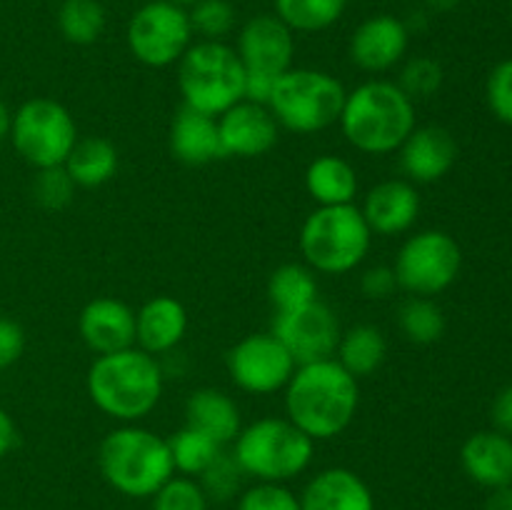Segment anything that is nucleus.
I'll list each match as a JSON object with an SVG mask.
<instances>
[{
	"instance_id": "obj_16",
	"label": "nucleus",
	"mask_w": 512,
	"mask_h": 510,
	"mask_svg": "<svg viewBox=\"0 0 512 510\" xmlns=\"http://www.w3.org/2000/svg\"><path fill=\"white\" fill-rule=\"evenodd\" d=\"M410 30L400 18L388 13L370 15L350 35V60L365 73H388L405 60Z\"/></svg>"
},
{
	"instance_id": "obj_46",
	"label": "nucleus",
	"mask_w": 512,
	"mask_h": 510,
	"mask_svg": "<svg viewBox=\"0 0 512 510\" xmlns=\"http://www.w3.org/2000/svg\"><path fill=\"white\" fill-rule=\"evenodd\" d=\"M425 5L430 10H435V13H448V10L458 8L460 0H425Z\"/></svg>"
},
{
	"instance_id": "obj_20",
	"label": "nucleus",
	"mask_w": 512,
	"mask_h": 510,
	"mask_svg": "<svg viewBox=\"0 0 512 510\" xmlns=\"http://www.w3.org/2000/svg\"><path fill=\"white\" fill-rule=\"evenodd\" d=\"M188 333V310L173 295H153L135 313V345L145 353L168 355Z\"/></svg>"
},
{
	"instance_id": "obj_14",
	"label": "nucleus",
	"mask_w": 512,
	"mask_h": 510,
	"mask_svg": "<svg viewBox=\"0 0 512 510\" xmlns=\"http://www.w3.org/2000/svg\"><path fill=\"white\" fill-rule=\"evenodd\" d=\"M235 53L245 73L280 78L293 68L295 33L275 13L255 15L240 28Z\"/></svg>"
},
{
	"instance_id": "obj_19",
	"label": "nucleus",
	"mask_w": 512,
	"mask_h": 510,
	"mask_svg": "<svg viewBox=\"0 0 512 510\" xmlns=\"http://www.w3.org/2000/svg\"><path fill=\"white\" fill-rule=\"evenodd\" d=\"M78 333L95 355L135 345V310L118 298H93L78 315Z\"/></svg>"
},
{
	"instance_id": "obj_25",
	"label": "nucleus",
	"mask_w": 512,
	"mask_h": 510,
	"mask_svg": "<svg viewBox=\"0 0 512 510\" xmlns=\"http://www.w3.org/2000/svg\"><path fill=\"white\" fill-rule=\"evenodd\" d=\"M358 188V170L340 155H318L305 168V190L313 198V203H318V208H325V205H353Z\"/></svg>"
},
{
	"instance_id": "obj_5",
	"label": "nucleus",
	"mask_w": 512,
	"mask_h": 510,
	"mask_svg": "<svg viewBox=\"0 0 512 510\" xmlns=\"http://www.w3.org/2000/svg\"><path fill=\"white\" fill-rule=\"evenodd\" d=\"M300 253L318 275H348L365 263L373 233L358 205L315 208L300 225Z\"/></svg>"
},
{
	"instance_id": "obj_35",
	"label": "nucleus",
	"mask_w": 512,
	"mask_h": 510,
	"mask_svg": "<svg viewBox=\"0 0 512 510\" xmlns=\"http://www.w3.org/2000/svg\"><path fill=\"white\" fill-rule=\"evenodd\" d=\"M245 473L240 470L238 460L233 458V453H225L220 450L218 458L203 470L200 478H195L200 483V488L205 490L208 500H218V503H225V500L235 498L240 493V485H243Z\"/></svg>"
},
{
	"instance_id": "obj_18",
	"label": "nucleus",
	"mask_w": 512,
	"mask_h": 510,
	"mask_svg": "<svg viewBox=\"0 0 512 510\" xmlns=\"http://www.w3.org/2000/svg\"><path fill=\"white\" fill-rule=\"evenodd\" d=\"M370 233L395 238L413 230L420 215V193L410 180L390 178L373 185L360 205Z\"/></svg>"
},
{
	"instance_id": "obj_2",
	"label": "nucleus",
	"mask_w": 512,
	"mask_h": 510,
	"mask_svg": "<svg viewBox=\"0 0 512 510\" xmlns=\"http://www.w3.org/2000/svg\"><path fill=\"white\" fill-rule=\"evenodd\" d=\"M165 388V368L138 345L95 355L85 375V390L95 408L123 423H140L158 408Z\"/></svg>"
},
{
	"instance_id": "obj_39",
	"label": "nucleus",
	"mask_w": 512,
	"mask_h": 510,
	"mask_svg": "<svg viewBox=\"0 0 512 510\" xmlns=\"http://www.w3.org/2000/svg\"><path fill=\"white\" fill-rule=\"evenodd\" d=\"M485 98L488 108L500 123L512 125V58L500 60L488 75L485 83Z\"/></svg>"
},
{
	"instance_id": "obj_15",
	"label": "nucleus",
	"mask_w": 512,
	"mask_h": 510,
	"mask_svg": "<svg viewBox=\"0 0 512 510\" xmlns=\"http://www.w3.org/2000/svg\"><path fill=\"white\" fill-rule=\"evenodd\" d=\"M225 158H263L278 145L280 125L268 105L240 100L218 118Z\"/></svg>"
},
{
	"instance_id": "obj_47",
	"label": "nucleus",
	"mask_w": 512,
	"mask_h": 510,
	"mask_svg": "<svg viewBox=\"0 0 512 510\" xmlns=\"http://www.w3.org/2000/svg\"><path fill=\"white\" fill-rule=\"evenodd\" d=\"M168 3H173V5H180V8H193L195 3H198V0H168Z\"/></svg>"
},
{
	"instance_id": "obj_34",
	"label": "nucleus",
	"mask_w": 512,
	"mask_h": 510,
	"mask_svg": "<svg viewBox=\"0 0 512 510\" xmlns=\"http://www.w3.org/2000/svg\"><path fill=\"white\" fill-rule=\"evenodd\" d=\"M75 190H78V185L70 180L68 170H65L63 165L35 170L33 185H30L33 200L45 210L68 208L75 198Z\"/></svg>"
},
{
	"instance_id": "obj_33",
	"label": "nucleus",
	"mask_w": 512,
	"mask_h": 510,
	"mask_svg": "<svg viewBox=\"0 0 512 510\" xmlns=\"http://www.w3.org/2000/svg\"><path fill=\"white\" fill-rule=\"evenodd\" d=\"M443 65L435 58H428V55H418V58H410L408 63L400 70V78L395 80L398 88L408 95L413 103L418 100H428L443 88Z\"/></svg>"
},
{
	"instance_id": "obj_21",
	"label": "nucleus",
	"mask_w": 512,
	"mask_h": 510,
	"mask_svg": "<svg viewBox=\"0 0 512 510\" xmlns=\"http://www.w3.org/2000/svg\"><path fill=\"white\" fill-rule=\"evenodd\" d=\"M303 510H378L370 485L350 468H325L300 493Z\"/></svg>"
},
{
	"instance_id": "obj_40",
	"label": "nucleus",
	"mask_w": 512,
	"mask_h": 510,
	"mask_svg": "<svg viewBox=\"0 0 512 510\" xmlns=\"http://www.w3.org/2000/svg\"><path fill=\"white\" fill-rule=\"evenodd\" d=\"M25 353V330L18 320L0 315V370L13 368Z\"/></svg>"
},
{
	"instance_id": "obj_7",
	"label": "nucleus",
	"mask_w": 512,
	"mask_h": 510,
	"mask_svg": "<svg viewBox=\"0 0 512 510\" xmlns=\"http://www.w3.org/2000/svg\"><path fill=\"white\" fill-rule=\"evenodd\" d=\"M178 88L183 105L220 118L245 100V68L223 40H200L178 60Z\"/></svg>"
},
{
	"instance_id": "obj_27",
	"label": "nucleus",
	"mask_w": 512,
	"mask_h": 510,
	"mask_svg": "<svg viewBox=\"0 0 512 510\" xmlns=\"http://www.w3.org/2000/svg\"><path fill=\"white\" fill-rule=\"evenodd\" d=\"M385 358H388V340H385L383 330L368 323L343 330L338 350H335V360L358 380L378 373Z\"/></svg>"
},
{
	"instance_id": "obj_11",
	"label": "nucleus",
	"mask_w": 512,
	"mask_h": 510,
	"mask_svg": "<svg viewBox=\"0 0 512 510\" xmlns=\"http://www.w3.org/2000/svg\"><path fill=\"white\" fill-rule=\"evenodd\" d=\"M193 35L188 10L168 0H150L128 20L125 43L145 68H170L193 45Z\"/></svg>"
},
{
	"instance_id": "obj_17",
	"label": "nucleus",
	"mask_w": 512,
	"mask_h": 510,
	"mask_svg": "<svg viewBox=\"0 0 512 510\" xmlns=\"http://www.w3.org/2000/svg\"><path fill=\"white\" fill-rule=\"evenodd\" d=\"M400 170L413 185H430L443 180L458 160V143L443 125L415 128L398 148Z\"/></svg>"
},
{
	"instance_id": "obj_44",
	"label": "nucleus",
	"mask_w": 512,
	"mask_h": 510,
	"mask_svg": "<svg viewBox=\"0 0 512 510\" xmlns=\"http://www.w3.org/2000/svg\"><path fill=\"white\" fill-rule=\"evenodd\" d=\"M485 510H512V485L490 490L488 500H485Z\"/></svg>"
},
{
	"instance_id": "obj_29",
	"label": "nucleus",
	"mask_w": 512,
	"mask_h": 510,
	"mask_svg": "<svg viewBox=\"0 0 512 510\" xmlns=\"http://www.w3.org/2000/svg\"><path fill=\"white\" fill-rule=\"evenodd\" d=\"M398 328L415 345H433L445 335V313L435 298L408 295L398 305Z\"/></svg>"
},
{
	"instance_id": "obj_45",
	"label": "nucleus",
	"mask_w": 512,
	"mask_h": 510,
	"mask_svg": "<svg viewBox=\"0 0 512 510\" xmlns=\"http://www.w3.org/2000/svg\"><path fill=\"white\" fill-rule=\"evenodd\" d=\"M10 123H13V113H10V108L5 105V100L0 98V145H3L5 140H10Z\"/></svg>"
},
{
	"instance_id": "obj_32",
	"label": "nucleus",
	"mask_w": 512,
	"mask_h": 510,
	"mask_svg": "<svg viewBox=\"0 0 512 510\" xmlns=\"http://www.w3.org/2000/svg\"><path fill=\"white\" fill-rule=\"evenodd\" d=\"M58 30L68 43L93 45L105 30L103 0H63L58 8Z\"/></svg>"
},
{
	"instance_id": "obj_42",
	"label": "nucleus",
	"mask_w": 512,
	"mask_h": 510,
	"mask_svg": "<svg viewBox=\"0 0 512 510\" xmlns=\"http://www.w3.org/2000/svg\"><path fill=\"white\" fill-rule=\"evenodd\" d=\"M490 418H493L495 430L510 435L512 438V383L505 385L493 400V410H490Z\"/></svg>"
},
{
	"instance_id": "obj_13",
	"label": "nucleus",
	"mask_w": 512,
	"mask_h": 510,
	"mask_svg": "<svg viewBox=\"0 0 512 510\" xmlns=\"http://www.w3.org/2000/svg\"><path fill=\"white\" fill-rule=\"evenodd\" d=\"M270 333L285 345L298 365L335 358L340 343V320L323 300H313L285 313H273Z\"/></svg>"
},
{
	"instance_id": "obj_22",
	"label": "nucleus",
	"mask_w": 512,
	"mask_h": 510,
	"mask_svg": "<svg viewBox=\"0 0 512 510\" xmlns=\"http://www.w3.org/2000/svg\"><path fill=\"white\" fill-rule=\"evenodd\" d=\"M460 465L473 483L488 490L512 485V438L500 430L473 433L460 448Z\"/></svg>"
},
{
	"instance_id": "obj_4",
	"label": "nucleus",
	"mask_w": 512,
	"mask_h": 510,
	"mask_svg": "<svg viewBox=\"0 0 512 510\" xmlns=\"http://www.w3.org/2000/svg\"><path fill=\"white\" fill-rule=\"evenodd\" d=\"M98 468L125 498H153L175 475L168 440L138 423L118 425L100 440Z\"/></svg>"
},
{
	"instance_id": "obj_8",
	"label": "nucleus",
	"mask_w": 512,
	"mask_h": 510,
	"mask_svg": "<svg viewBox=\"0 0 512 510\" xmlns=\"http://www.w3.org/2000/svg\"><path fill=\"white\" fill-rule=\"evenodd\" d=\"M345 95V85L328 70L293 65L275 80L268 108L280 128L295 135H313L338 123Z\"/></svg>"
},
{
	"instance_id": "obj_3",
	"label": "nucleus",
	"mask_w": 512,
	"mask_h": 510,
	"mask_svg": "<svg viewBox=\"0 0 512 510\" xmlns=\"http://www.w3.org/2000/svg\"><path fill=\"white\" fill-rule=\"evenodd\" d=\"M350 148L365 155L398 153L410 133L418 128L415 103L395 80L373 78L348 90L338 120Z\"/></svg>"
},
{
	"instance_id": "obj_28",
	"label": "nucleus",
	"mask_w": 512,
	"mask_h": 510,
	"mask_svg": "<svg viewBox=\"0 0 512 510\" xmlns=\"http://www.w3.org/2000/svg\"><path fill=\"white\" fill-rule=\"evenodd\" d=\"M318 273L305 263H283L270 273L268 300L273 313H285L318 300Z\"/></svg>"
},
{
	"instance_id": "obj_38",
	"label": "nucleus",
	"mask_w": 512,
	"mask_h": 510,
	"mask_svg": "<svg viewBox=\"0 0 512 510\" xmlns=\"http://www.w3.org/2000/svg\"><path fill=\"white\" fill-rule=\"evenodd\" d=\"M235 510H303L300 495L283 483H255L243 490Z\"/></svg>"
},
{
	"instance_id": "obj_41",
	"label": "nucleus",
	"mask_w": 512,
	"mask_h": 510,
	"mask_svg": "<svg viewBox=\"0 0 512 510\" xmlns=\"http://www.w3.org/2000/svg\"><path fill=\"white\" fill-rule=\"evenodd\" d=\"M360 290L370 300H388L398 290V280L390 265H370L360 275Z\"/></svg>"
},
{
	"instance_id": "obj_26",
	"label": "nucleus",
	"mask_w": 512,
	"mask_h": 510,
	"mask_svg": "<svg viewBox=\"0 0 512 510\" xmlns=\"http://www.w3.org/2000/svg\"><path fill=\"white\" fill-rule=\"evenodd\" d=\"M120 155L118 148L108 138L88 135V138L75 140L73 150L65 158L63 168L68 170L70 180L78 188H100L110 183L118 173Z\"/></svg>"
},
{
	"instance_id": "obj_36",
	"label": "nucleus",
	"mask_w": 512,
	"mask_h": 510,
	"mask_svg": "<svg viewBox=\"0 0 512 510\" xmlns=\"http://www.w3.org/2000/svg\"><path fill=\"white\" fill-rule=\"evenodd\" d=\"M193 33L203 40H223L235 28V8L228 0H198L188 10Z\"/></svg>"
},
{
	"instance_id": "obj_9",
	"label": "nucleus",
	"mask_w": 512,
	"mask_h": 510,
	"mask_svg": "<svg viewBox=\"0 0 512 510\" xmlns=\"http://www.w3.org/2000/svg\"><path fill=\"white\" fill-rule=\"evenodd\" d=\"M78 138L73 113L53 98H30L13 113L10 143L35 170L63 165Z\"/></svg>"
},
{
	"instance_id": "obj_31",
	"label": "nucleus",
	"mask_w": 512,
	"mask_h": 510,
	"mask_svg": "<svg viewBox=\"0 0 512 510\" xmlns=\"http://www.w3.org/2000/svg\"><path fill=\"white\" fill-rule=\"evenodd\" d=\"M168 440L170 460H173L175 473L188 475V478H200L203 470L213 463L220 455L223 445L215 443L213 438H208L200 430L183 425L180 430H175Z\"/></svg>"
},
{
	"instance_id": "obj_48",
	"label": "nucleus",
	"mask_w": 512,
	"mask_h": 510,
	"mask_svg": "<svg viewBox=\"0 0 512 510\" xmlns=\"http://www.w3.org/2000/svg\"><path fill=\"white\" fill-rule=\"evenodd\" d=\"M510 8H512V5H510Z\"/></svg>"
},
{
	"instance_id": "obj_12",
	"label": "nucleus",
	"mask_w": 512,
	"mask_h": 510,
	"mask_svg": "<svg viewBox=\"0 0 512 510\" xmlns=\"http://www.w3.org/2000/svg\"><path fill=\"white\" fill-rule=\"evenodd\" d=\"M228 375L248 395H273L285 390L298 363L273 333H250L225 355Z\"/></svg>"
},
{
	"instance_id": "obj_10",
	"label": "nucleus",
	"mask_w": 512,
	"mask_h": 510,
	"mask_svg": "<svg viewBox=\"0 0 512 510\" xmlns=\"http://www.w3.org/2000/svg\"><path fill=\"white\" fill-rule=\"evenodd\" d=\"M398 290L420 298H435L458 280L463 250L445 230H420L408 235L393 260Z\"/></svg>"
},
{
	"instance_id": "obj_24",
	"label": "nucleus",
	"mask_w": 512,
	"mask_h": 510,
	"mask_svg": "<svg viewBox=\"0 0 512 510\" xmlns=\"http://www.w3.org/2000/svg\"><path fill=\"white\" fill-rule=\"evenodd\" d=\"M185 425L200 430L218 445H230L243 428L240 408L218 388H198L185 400Z\"/></svg>"
},
{
	"instance_id": "obj_43",
	"label": "nucleus",
	"mask_w": 512,
	"mask_h": 510,
	"mask_svg": "<svg viewBox=\"0 0 512 510\" xmlns=\"http://www.w3.org/2000/svg\"><path fill=\"white\" fill-rule=\"evenodd\" d=\"M18 445V428H15L13 418L8 415V410L0 408V460L10 453V450Z\"/></svg>"
},
{
	"instance_id": "obj_23",
	"label": "nucleus",
	"mask_w": 512,
	"mask_h": 510,
	"mask_svg": "<svg viewBox=\"0 0 512 510\" xmlns=\"http://www.w3.org/2000/svg\"><path fill=\"white\" fill-rule=\"evenodd\" d=\"M170 155L183 165H208L213 160L225 158L220 145L218 118L198 113V110L183 108L175 113L168 133Z\"/></svg>"
},
{
	"instance_id": "obj_30",
	"label": "nucleus",
	"mask_w": 512,
	"mask_h": 510,
	"mask_svg": "<svg viewBox=\"0 0 512 510\" xmlns=\"http://www.w3.org/2000/svg\"><path fill=\"white\" fill-rule=\"evenodd\" d=\"M348 0H275V15L293 33H320L343 18Z\"/></svg>"
},
{
	"instance_id": "obj_1",
	"label": "nucleus",
	"mask_w": 512,
	"mask_h": 510,
	"mask_svg": "<svg viewBox=\"0 0 512 510\" xmlns=\"http://www.w3.org/2000/svg\"><path fill=\"white\" fill-rule=\"evenodd\" d=\"M285 395V418L313 443L333 440L353 425L360 408V380L335 358L295 368Z\"/></svg>"
},
{
	"instance_id": "obj_6",
	"label": "nucleus",
	"mask_w": 512,
	"mask_h": 510,
	"mask_svg": "<svg viewBox=\"0 0 512 510\" xmlns=\"http://www.w3.org/2000/svg\"><path fill=\"white\" fill-rule=\"evenodd\" d=\"M230 453L238 460L245 478L285 485L310 468L315 443L288 418L268 415L240 428Z\"/></svg>"
},
{
	"instance_id": "obj_37",
	"label": "nucleus",
	"mask_w": 512,
	"mask_h": 510,
	"mask_svg": "<svg viewBox=\"0 0 512 510\" xmlns=\"http://www.w3.org/2000/svg\"><path fill=\"white\" fill-rule=\"evenodd\" d=\"M210 500L200 483L188 475H173L153 495V510H208Z\"/></svg>"
}]
</instances>
